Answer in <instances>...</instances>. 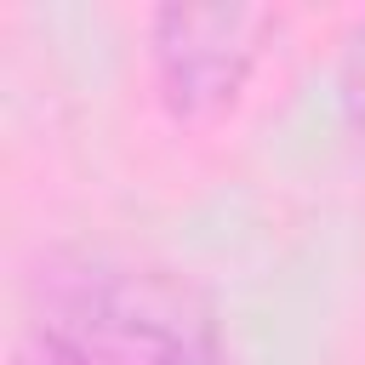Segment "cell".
I'll return each instance as SVG.
<instances>
[{
  "mask_svg": "<svg viewBox=\"0 0 365 365\" xmlns=\"http://www.w3.org/2000/svg\"><path fill=\"white\" fill-rule=\"evenodd\" d=\"M29 342L57 365H234L194 279L86 245L29 268Z\"/></svg>",
  "mask_w": 365,
  "mask_h": 365,
  "instance_id": "obj_1",
  "label": "cell"
},
{
  "mask_svg": "<svg viewBox=\"0 0 365 365\" xmlns=\"http://www.w3.org/2000/svg\"><path fill=\"white\" fill-rule=\"evenodd\" d=\"M279 29L274 6H245V0H211V6H160L148 17V63H154V91L177 125H211L222 120L268 40Z\"/></svg>",
  "mask_w": 365,
  "mask_h": 365,
  "instance_id": "obj_2",
  "label": "cell"
},
{
  "mask_svg": "<svg viewBox=\"0 0 365 365\" xmlns=\"http://www.w3.org/2000/svg\"><path fill=\"white\" fill-rule=\"evenodd\" d=\"M336 108H342V131L354 137V148L365 154V17L348 29L342 40V63H336Z\"/></svg>",
  "mask_w": 365,
  "mask_h": 365,
  "instance_id": "obj_3",
  "label": "cell"
}]
</instances>
